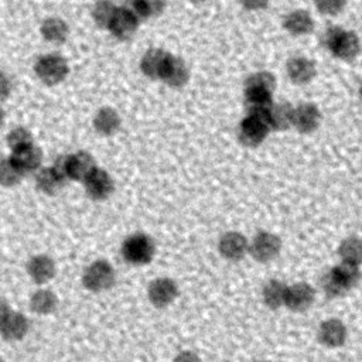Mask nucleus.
Here are the masks:
<instances>
[{
	"instance_id": "nucleus-1",
	"label": "nucleus",
	"mask_w": 362,
	"mask_h": 362,
	"mask_svg": "<svg viewBox=\"0 0 362 362\" xmlns=\"http://www.w3.org/2000/svg\"><path fill=\"white\" fill-rule=\"evenodd\" d=\"M122 255L132 264H146L154 256V242L144 233H133L123 242Z\"/></svg>"
},
{
	"instance_id": "nucleus-2",
	"label": "nucleus",
	"mask_w": 362,
	"mask_h": 362,
	"mask_svg": "<svg viewBox=\"0 0 362 362\" xmlns=\"http://www.w3.org/2000/svg\"><path fill=\"white\" fill-rule=\"evenodd\" d=\"M270 132V126L266 116L260 115H246L238 129V137L242 144L247 147H256L262 144Z\"/></svg>"
},
{
	"instance_id": "nucleus-3",
	"label": "nucleus",
	"mask_w": 362,
	"mask_h": 362,
	"mask_svg": "<svg viewBox=\"0 0 362 362\" xmlns=\"http://www.w3.org/2000/svg\"><path fill=\"white\" fill-rule=\"evenodd\" d=\"M82 281L83 286L93 293L105 291L115 283V270L107 262L96 260L86 267Z\"/></svg>"
},
{
	"instance_id": "nucleus-4",
	"label": "nucleus",
	"mask_w": 362,
	"mask_h": 362,
	"mask_svg": "<svg viewBox=\"0 0 362 362\" xmlns=\"http://www.w3.org/2000/svg\"><path fill=\"white\" fill-rule=\"evenodd\" d=\"M281 249V240L276 233L262 230L257 232L249 242V253L257 262L266 263L276 259Z\"/></svg>"
},
{
	"instance_id": "nucleus-5",
	"label": "nucleus",
	"mask_w": 362,
	"mask_h": 362,
	"mask_svg": "<svg viewBox=\"0 0 362 362\" xmlns=\"http://www.w3.org/2000/svg\"><path fill=\"white\" fill-rule=\"evenodd\" d=\"M35 72L42 82L54 85L66 76L68 64L58 54H47L35 62Z\"/></svg>"
},
{
	"instance_id": "nucleus-6",
	"label": "nucleus",
	"mask_w": 362,
	"mask_h": 362,
	"mask_svg": "<svg viewBox=\"0 0 362 362\" xmlns=\"http://www.w3.org/2000/svg\"><path fill=\"white\" fill-rule=\"evenodd\" d=\"M317 338L327 348H339L348 339L346 325L338 318H327L318 325Z\"/></svg>"
},
{
	"instance_id": "nucleus-7",
	"label": "nucleus",
	"mask_w": 362,
	"mask_h": 362,
	"mask_svg": "<svg viewBox=\"0 0 362 362\" xmlns=\"http://www.w3.org/2000/svg\"><path fill=\"white\" fill-rule=\"evenodd\" d=\"M315 300V291L313 286L304 281L287 286L284 307L294 313H303L308 310Z\"/></svg>"
},
{
	"instance_id": "nucleus-8",
	"label": "nucleus",
	"mask_w": 362,
	"mask_h": 362,
	"mask_svg": "<svg viewBox=\"0 0 362 362\" xmlns=\"http://www.w3.org/2000/svg\"><path fill=\"white\" fill-rule=\"evenodd\" d=\"M147 294H148L150 303L154 307L163 308L170 305L177 298L178 287L174 280L168 277H160L150 283Z\"/></svg>"
},
{
	"instance_id": "nucleus-9",
	"label": "nucleus",
	"mask_w": 362,
	"mask_h": 362,
	"mask_svg": "<svg viewBox=\"0 0 362 362\" xmlns=\"http://www.w3.org/2000/svg\"><path fill=\"white\" fill-rule=\"evenodd\" d=\"M321 123V112L311 102H303L294 106L293 127L300 133H313Z\"/></svg>"
},
{
	"instance_id": "nucleus-10",
	"label": "nucleus",
	"mask_w": 362,
	"mask_h": 362,
	"mask_svg": "<svg viewBox=\"0 0 362 362\" xmlns=\"http://www.w3.org/2000/svg\"><path fill=\"white\" fill-rule=\"evenodd\" d=\"M137 27H139V18L133 14L129 6H120L116 8V13L107 28L115 37L120 40H126L136 33Z\"/></svg>"
},
{
	"instance_id": "nucleus-11",
	"label": "nucleus",
	"mask_w": 362,
	"mask_h": 362,
	"mask_svg": "<svg viewBox=\"0 0 362 362\" xmlns=\"http://www.w3.org/2000/svg\"><path fill=\"white\" fill-rule=\"evenodd\" d=\"M218 249L228 260H240L249 252V242L239 232H226L221 236Z\"/></svg>"
},
{
	"instance_id": "nucleus-12",
	"label": "nucleus",
	"mask_w": 362,
	"mask_h": 362,
	"mask_svg": "<svg viewBox=\"0 0 362 362\" xmlns=\"http://www.w3.org/2000/svg\"><path fill=\"white\" fill-rule=\"evenodd\" d=\"M30 329V322L27 317L20 311H11L4 321L0 324V335L3 339L14 342L23 339Z\"/></svg>"
},
{
	"instance_id": "nucleus-13",
	"label": "nucleus",
	"mask_w": 362,
	"mask_h": 362,
	"mask_svg": "<svg viewBox=\"0 0 362 362\" xmlns=\"http://www.w3.org/2000/svg\"><path fill=\"white\" fill-rule=\"evenodd\" d=\"M83 182L86 194L93 199L107 198L115 188L113 178L102 168H96Z\"/></svg>"
},
{
	"instance_id": "nucleus-14",
	"label": "nucleus",
	"mask_w": 362,
	"mask_h": 362,
	"mask_svg": "<svg viewBox=\"0 0 362 362\" xmlns=\"http://www.w3.org/2000/svg\"><path fill=\"white\" fill-rule=\"evenodd\" d=\"M68 178L85 181L98 167L93 157L86 151H76L68 156L66 160Z\"/></svg>"
},
{
	"instance_id": "nucleus-15",
	"label": "nucleus",
	"mask_w": 362,
	"mask_h": 362,
	"mask_svg": "<svg viewBox=\"0 0 362 362\" xmlns=\"http://www.w3.org/2000/svg\"><path fill=\"white\" fill-rule=\"evenodd\" d=\"M273 103L272 92L259 88H245V105L247 115L266 116Z\"/></svg>"
},
{
	"instance_id": "nucleus-16",
	"label": "nucleus",
	"mask_w": 362,
	"mask_h": 362,
	"mask_svg": "<svg viewBox=\"0 0 362 362\" xmlns=\"http://www.w3.org/2000/svg\"><path fill=\"white\" fill-rule=\"evenodd\" d=\"M286 71L291 82L307 83L315 75V65L311 59L303 55L291 57L286 64Z\"/></svg>"
},
{
	"instance_id": "nucleus-17",
	"label": "nucleus",
	"mask_w": 362,
	"mask_h": 362,
	"mask_svg": "<svg viewBox=\"0 0 362 362\" xmlns=\"http://www.w3.org/2000/svg\"><path fill=\"white\" fill-rule=\"evenodd\" d=\"M11 160L17 164V167L25 174L30 171H38L42 160V151L34 143L24 146L18 150L11 151Z\"/></svg>"
},
{
	"instance_id": "nucleus-18",
	"label": "nucleus",
	"mask_w": 362,
	"mask_h": 362,
	"mask_svg": "<svg viewBox=\"0 0 362 362\" xmlns=\"http://www.w3.org/2000/svg\"><path fill=\"white\" fill-rule=\"evenodd\" d=\"M160 79H163L167 85L174 88L182 86L188 81V68L185 62L180 57L170 54Z\"/></svg>"
},
{
	"instance_id": "nucleus-19",
	"label": "nucleus",
	"mask_w": 362,
	"mask_h": 362,
	"mask_svg": "<svg viewBox=\"0 0 362 362\" xmlns=\"http://www.w3.org/2000/svg\"><path fill=\"white\" fill-rule=\"evenodd\" d=\"M293 113L294 106L288 102H279L273 103L270 110L266 115V120L270 126V130H287L293 126Z\"/></svg>"
},
{
	"instance_id": "nucleus-20",
	"label": "nucleus",
	"mask_w": 362,
	"mask_h": 362,
	"mask_svg": "<svg viewBox=\"0 0 362 362\" xmlns=\"http://www.w3.org/2000/svg\"><path fill=\"white\" fill-rule=\"evenodd\" d=\"M359 49H361V41L356 33L344 30L329 52L339 59L349 61L358 55Z\"/></svg>"
},
{
	"instance_id": "nucleus-21",
	"label": "nucleus",
	"mask_w": 362,
	"mask_h": 362,
	"mask_svg": "<svg viewBox=\"0 0 362 362\" xmlns=\"http://www.w3.org/2000/svg\"><path fill=\"white\" fill-rule=\"evenodd\" d=\"M283 25L293 35H305L313 31L314 20L308 11L297 8L286 14Z\"/></svg>"
},
{
	"instance_id": "nucleus-22",
	"label": "nucleus",
	"mask_w": 362,
	"mask_h": 362,
	"mask_svg": "<svg viewBox=\"0 0 362 362\" xmlns=\"http://www.w3.org/2000/svg\"><path fill=\"white\" fill-rule=\"evenodd\" d=\"M27 272L37 284H44L54 277L55 264L51 257L45 255H38L30 259L27 264Z\"/></svg>"
},
{
	"instance_id": "nucleus-23",
	"label": "nucleus",
	"mask_w": 362,
	"mask_h": 362,
	"mask_svg": "<svg viewBox=\"0 0 362 362\" xmlns=\"http://www.w3.org/2000/svg\"><path fill=\"white\" fill-rule=\"evenodd\" d=\"M168 52L160 48H151L148 49L140 61V68L141 71L150 76V78H161L165 61L168 58Z\"/></svg>"
},
{
	"instance_id": "nucleus-24",
	"label": "nucleus",
	"mask_w": 362,
	"mask_h": 362,
	"mask_svg": "<svg viewBox=\"0 0 362 362\" xmlns=\"http://www.w3.org/2000/svg\"><path fill=\"white\" fill-rule=\"evenodd\" d=\"M286 293H287V286L277 279H272L263 286L262 300L267 308L279 310L280 307H284Z\"/></svg>"
},
{
	"instance_id": "nucleus-25",
	"label": "nucleus",
	"mask_w": 362,
	"mask_h": 362,
	"mask_svg": "<svg viewBox=\"0 0 362 362\" xmlns=\"http://www.w3.org/2000/svg\"><path fill=\"white\" fill-rule=\"evenodd\" d=\"M58 305V298L54 291L48 288L37 290L30 298V308L40 315H47L55 311Z\"/></svg>"
},
{
	"instance_id": "nucleus-26",
	"label": "nucleus",
	"mask_w": 362,
	"mask_h": 362,
	"mask_svg": "<svg viewBox=\"0 0 362 362\" xmlns=\"http://www.w3.org/2000/svg\"><path fill=\"white\" fill-rule=\"evenodd\" d=\"M93 126L99 133L109 136V134H113L119 129L120 117L115 109L102 107L96 112V115L93 117Z\"/></svg>"
},
{
	"instance_id": "nucleus-27",
	"label": "nucleus",
	"mask_w": 362,
	"mask_h": 362,
	"mask_svg": "<svg viewBox=\"0 0 362 362\" xmlns=\"http://www.w3.org/2000/svg\"><path fill=\"white\" fill-rule=\"evenodd\" d=\"M341 262H346L355 266L362 263V239L358 236H348L338 247Z\"/></svg>"
},
{
	"instance_id": "nucleus-28",
	"label": "nucleus",
	"mask_w": 362,
	"mask_h": 362,
	"mask_svg": "<svg viewBox=\"0 0 362 362\" xmlns=\"http://www.w3.org/2000/svg\"><path fill=\"white\" fill-rule=\"evenodd\" d=\"M64 182L65 181L57 174L52 167L40 168L35 174L37 188L45 194H55L64 185Z\"/></svg>"
},
{
	"instance_id": "nucleus-29",
	"label": "nucleus",
	"mask_w": 362,
	"mask_h": 362,
	"mask_svg": "<svg viewBox=\"0 0 362 362\" xmlns=\"http://www.w3.org/2000/svg\"><path fill=\"white\" fill-rule=\"evenodd\" d=\"M41 33L49 42H62L68 37V25L58 17H49L42 21Z\"/></svg>"
},
{
	"instance_id": "nucleus-30",
	"label": "nucleus",
	"mask_w": 362,
	"mask_h": 362,
	"mask_svg": "<svg viewBox=\"0 0 362 362\" xmlns=\"http://www.w3.org/2000/svg\"><path fill=\"white\" fill-rule=\"evenodd\" d=\"M329 270L346 290H351L361 279L359 266H355L346 262H339L337 266H334Z\"/></svg>"
},
{
	"instance_id": "nucleus-31",
	"label": "nucleus",
	"mask_w": 362,
	"mask_h": 362,
	"mask_svg": "<svg viewBox=\"0 0 362 362\" xmlns=\"http://www.w3.org/2000/svg\"><path fill=\"white\" fill-rule=\"evenodd\" d=\"M24 173L17 167L11 157L0 160V184L6 187L16 185L23 178Z\"/></svg>"
},
{
	"instance_id": "nucleus-32",
	"label": "nucleus",
	"mask_w": 362,
	"mask_h": 362,
	"mask_svg": "<svg viewBox=\"0 0 362 362\" xmlns=\"http://www.w3.org/2000/svg\"><path fill=\"white\" fill-rule=\"evenodd\" d=\"M245 88H259V89H264V90H269L273 93V90L276 88V78L273 74H270L267 71H259L246 78Z\"/></svg>"
},
{
	"instance_id": "nucleus-33",
	"label": "nucleus",
	"mask_w": 362,
	"mask_h": 362,
	"mask_svg": "<svg viewBox=\"0 0 362 362\" xmlns=\"http://www.w3.org/2000/svg\"><path fill=\"white\" fill-rule=\"evenodd\" d=\"M129 8L133 11V14L140 20V18H147L151 17L157 13L161 11L163 8V3L158 1H148V0H137V1H132L130 4H127Z\"/></svg>"
},
{
	"instance_id": "nucleus-34",
	"label": "nucleus",
	"mask_w": 362,
	"mask_h": 362,
	"mask_svg": "<svg viewBox=\"0 0 362 362\" xmlns=\"http://www.w3.org/2000/svg\"><path fill=\"white\" fill-rule=\"evenodd\" d=\"M116 6L113 3H109V1H102V3H98L95 7H93V18L95 21L99 24V25H103V27H109L115 13H116Z\"/></svg>"
},
{
	"instance_id": "nucleus-35",
	"label": "nucleus",
	"mask_w": 362,
	"mask_h": 362,
	"mask_svg": "<svg viewBox=\"0 0 362 362\" xmlns=\"http://www.w3.org/2000/svg\"><path fill=\"white\" fill-rule=\"evenodd\" d=\"M321 287L324 290V293L331 297V298H335V297H341L344 296L348 290L338 281V279L331 273V270H328L322 279H321Z\"/></svg>"
},
{
	"instance_id": "nucleus-36",
	"label": "nucleus",
	"mask_w": 362,
	"mask_h": 362,
	"mask_svg": "<svg viewBox=\"0 0 362 362\" xmlns=\"http://www.w3.org/2000/svg\"><path fill=\"white\" fill-rule=\"evenodd\" d=\"M7 143H8L10 148H11V151H14V150H18V148H21L24 146L31 144L33 143V136H31V133L27 129L16 127V129H13L8 133Z\"/></svg>"
},
{
	"instance_id": "nucleus-37",
	"label": "nucleus",
	"mask_w": 362,
	"mask_h": 362,
	"mask_svg": "<svg viewBox=\"0 0 362 362\" xmlns=\"http://www.w3.org/2000/svg\"><path fill=\"white\" fill-rule=\"evenodd\" d=\"M342 31H344V28H342V27H338V25H331V27L325 28L324 33H322V37H321L322 45H324L328 51H331L332 47H334V44L337 42L338 37L342 34Z\"/></svg>"
},
{
	"instance_id": "nucleus-38",
	"label": "nucleus",
	"mask_w": 362,
	"mask_h": 362,
	"mask_svg": "<svg viewBox=\"0 0 362 362\" xmlns=\"http://www.w3.org/2000/svg\"><path fill=\"white\" fill-rule=\"evenodd\" d=\"M315 7L320 10V13L322 14H337L339 13L344 7H345V1H339V0H322L315 3Z\"/></svg>"
},
{
	"instance_id": "nucleus-39",
	"label": "nucleus",
	"mask_w": 362,
	"mask_h": 362,
	"mask_svg": "<svg viewBox=\"0 0 362 362\" xmlns=\"http://www.w3.org/2000/svg\"><path fill=\"white\" fill-rule=\"evenodd\" d=\"M173 362H202L201 356L195 352V351H191V349H184V351H180Z\"/></svg>"
},
{
	"instance_id": "nucleus-40",
	"label": "nucleus",
	"mask_w": 362,
	"mask_h": 362,
	"mask_svg": "<svg viewBox=\"0 0 362 362\" xmlns=\"http://www.w3.org/2000/svg\"><path fill=\"white\" fill-rule=\"evenodd\" d=\"M10 90H11V81H10V78L6 74L0 72V100L6 99L8 96V93H10Z\"/></svg>"
},
{
	"instance_id": "nucleus-41",
	"label": "nucleus",
	"mask_w": 362,
	"mask_h": 362,
	"mask_svg": "<svg viewBox=\"0 0 362 362\" xmlns=\"http://www.w3.org/2000/svg\"><path fill=\"white\" fill-rule=\"evenodd\" d=\"M11 307L10 304L4 300V298H0V324L4 321V318L11 313Z\"/></svg>"
},
{
	"instance_id": "nucleus-42",
	"label": "nucleus",
	"mask_w": 362,
	"mask_h": 362,
	"mask_svg": "<svg viewBox=\"0 0 362 362\" xmlns=\"http://www.w3.org/2000/svg\"><path fill=\"white\" fill-rule=\"evenodd\" d=\"M3 120H4V113H3V110H1V107H0V127H1V124H3Z\"/></svg>"
},
{
	"instance_id": "nucleus-43",
	"label": "nucleus",
	"mask_w": 362,
	"mask_h": 362,
	"mask_svg": "<svg viewBox=\"0 0 362 362\" xmlns=\"http://www.w3.org/2000/svg\"><path fill=\"white\" fill-rule=\"evenodd\" d=\"M359 98L362 99V83H361V86H359Z\"/></svg>"
},
{
	"instance_id": "nucleus-44",
	"label": "nucleus",
	"mask_w": 362,
	"mask_h": 362,
	"mask_svg": "<svg viewBox=\"0 0 362 362\" xmlns=\"http://www.w3.org/2000/svg\"><path fill=\"white\" fill-rule=\"evenodd\" d=\"M256 362H272V361H256Z\"/></svg>"
},
{
	"instance_id": "nucleus-45",
	"label": "nucleus",
	"mask_w": 362,
	"mask_h": 362,
	"mask_svg": "<svg viewBox=\"0 0 362 362\" xmlns=\"http://www.w3.org/2000/svg\"><path fill=\"white\" fill-rule=\"evenodd\" d=\"M0 362H4V359H3V358H1V356H0Z\"/></svg>"
}]
</instances>
